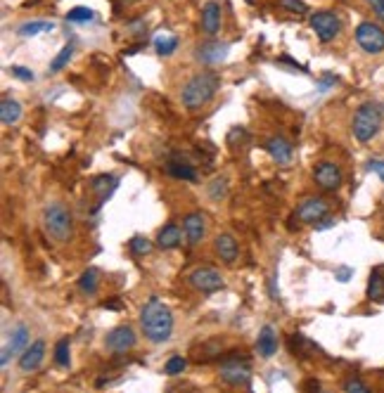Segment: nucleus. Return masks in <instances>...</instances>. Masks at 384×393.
<instances>
[{"label":"nucleus","instance_id":"obj_38","mask_svg":"<svg viewBox=\"0 0 384 393\" xmlns=\"http://www.w3.org/2000/svg\"><path fill=\"white\" fill-rule=\"evenodd\" d=\"M368 168L373 173H377V176L382 178V183H384V159H370L368 161Z\"/></svg>","mask_w":384,"mask_h":393},{"label":"nucleus","instance_id":"obj_39","mask_svg":"<svg viewBox=\"0 0 384 393\" xmlns=\"http://www.w3.org/2000/svg\"><path fill=\"white\" fill-rule=\"evenodd\" d=\"M351 275H354V270H351V268H337V270H334V277H337L339 282H349Z\"/></svg>","mask_w":384,"mask_h":393},{"label":"nucleus","instance_id":"obj_20","mask_svg":"<svg viewBox=\"0 0 384 393\" xmlns=\"http://www.w3.org/2000/svg\"><path fill=\"white\" fill-rule=\"evenodd\" d=\"M183 230L176 226V223H169V226H164L162 230L157 233V247L162 249V251H171V249H176L178 244L183 242Z\"/></svg>","mask_w":384,"mask_h":393},{"label":"nucleus","instance_id":"obj_41","mask_svg":"<svg viewBox=\"0 0 384 393\" xmlns=\"http://www.w3.org/2000/svg\"><path fill=\"white\" fill-rule=\"evenodd\" d=\"M123 5H135V3H140V0H121Z\"/></svg>","mask_w":384,"mask_h":393},{"label":"nucleus","instance_id":"obj_1","mask_svg":"<svg viewBox=\"0 0 384 393\" xmlns=\"http://www.w3.org/2000/svg\"><path fill=\"white\" fill-rule=\"evenodd\" d=\"M140 329L147 341L152 344H164L171 339L173 332V313L164 301L152 296L140 310Z\"/></svg>","mask_w":384,"mask_h":393},{"label":"nucleus","instance_id":"obj_22","mask_svg":"<svg viewBox=\"0 0 384 393\" xmlns=\"http://www.w3.org/2000/svg\"><path fill=\"white\" fill-rule=\"evenodd\" d=\"M116 183H119V178L107 176V173H104V176H97L95 180H92V183H90V190L97 195V202L104 204V202H107V199L111 197V192L116 190Z\"/></svg>","mask_w":384,"mask_h":393},{"label":"nucleus","instance_id":"obj_14","mask_svg":"<svg viewBox=\"0 0 384 393\" xmlns=\"http://www.w3.org/2000/svg\"><path fill=\"white\" fill-rule=\"evenodd\" d=\"M327 202L323 197H308L303 199V202L299 204V209H296V218H299L301 223H311V226H315V223L320 221V218L327 216Z\"/></svg>","mask_w":384,"mask_h":393},{"label":"nucleus","instance_id":"obj_31","mask_svg":"<svg viewBox=\"0 0 384 393\" xmlns=\"http://www.w3.org/2000/svg\"><path fill=\"white\" fill-rule=\"evenodd\" d=\"M92 20H95V12L90 8H71L67 12V22H71V24H88Z\"/></svg>","mask_w":384,"mask_h":393},{"label":"nucleus","instance_id":"obj_37","mask_svg":"<svg viewBox=\"0 0 384 393\" xmlns=\"http://www.w3.org/2000/svg\"><path fill=\"white\" fill-rule=\"evenodd\" d=\"M365 5H368V8L373 10V15L384 24V0H365Z\"/></svg>","mask_w":384,"mask_h":393},{"label":"nucleus","instance_id":"obj_18","mask_svg":"<svg viewBox=\"0 0 384 393\" xmlns=\"http://www.w3.org/2000/svg\"><path fill=\"white\" fill-rule=\"evenodd\" d=\"M214 251L223 263H235L238 256H240V247H238V242H235L233 235L223 233L214 240Z\"/></svg>","mask_w":384,"mask_h":393},{"label":"nucleus","instance_id":"obj_13","mask_svg":"<svg viewBox=\"0 0 384 393\" xmlns=\"http://www.w3.org/2000/svg\"><path fill=\"white\" fill-rule=\"evenodd\" d=\"M221 382L228 384V386H247L249 384V365L247 363H240V360H226V363L221 365Z\"/></svg>","mask_w":384,"mask_h":393},{"label":"nucleus","instance_id":"obj_10","mask_svg":"<svg viewBox=\"0 0 384 393\" xmlns=\"http://www.w3.org/2000/svg\"><path fill=\"white\" fill-rule=\"evenodd\" d=\"M135 344H138V336H135L133 327H128V324H119V327H114L107 334V339H104V348H107L109 353H116V355L133 351Z\"/></svg>","mask_w":384,"mask_h":393},{"label":"nucleus","instance_id":"obj_33","mask_svg":"<svg viewBox=\"0 0 384 393\" xmlns=\"http://www.w3.org/2000/svg\"><path fill=\"white\" fill-rule=\"evenodd\" d=\"M185 367H188V360L183 358V355H171L169 360H166L164 365V374H169V377H176V374H183Z\"/></svg>","mask_w":384,"mask_h":393},{"label":"nucleus","instance_id":"obj_30","mask_svg":"<svg viewBox=\"0 0 384 393\" xmlns=\"http://www.w3.org/2000/svg\"><path fill=\"white\" fill-rule=\"evenodd\" d=\"M128 249H131V254L133 256H147V254H152V249L154 244L147 237H142V235H135L131 242H128Z\"/></svg>","mask_w":384,"mask_h":393},{"label":"nucleus","instance_id":"obj_2","mask_svg":"<svg viewBox=\"0 0 384 393\" xmlns=\"http://www.w3.org/2000/svg\"><path fill=\"white\" fill-rule=\"evenodd\" d=\"M221 88V78L214 71H202L197 76H192L188 83L181 88V102L188 111H200L207 107L209 102L216 97V92Z\"/></svg>","mask_w":384,"mask_h":393},{"label":"nucleus","instance_id":"obj_25","mask_svg":"<svg viewBox=\"0 0 384 393\" xmlns=\"http://www.w3.org/2000/svg\"><path fill=\"white\" fill-rule=\"evenodd\" d=\"M55 24L53 22H43V20H34V22H27L22 24L20 29H17V34L22 36V39H34V36L39 34H46V31H53Z\"/></svg>","mask_w":384,"mask_h":393},{"label":"nucleus","instance_id":"obj_34","mask_svg":"<svg viewBox=\"0 0 384 393\" xmlns=\"http://www.w3.org/2000/svg\"><path fill=\"white\" fill-rule=\"evenodd\" d=\"M277 5H280L282 10L292 12V15H306L308 12V5L303 3V0H277Z\"/></svg>","mask_w":384,"mask_h":393},{"label":"nucleus","instance_id":"obj_6","mask_svg":"<svg viewBox=\"0 0 384 393\" xmlns=\"http://www.w3.org/2000/svg\"><path fill=\"white\" fill-rule=\"evenodd\" d=\"M354 39L358 48L368 55H382L384 53V29L375 22H361L354 31Z\"/></svg>","mask_w":384,"mask_h":393},{"label":"nucleus","instance_id":"obj_40","mask_svg":"<svg viewBox=\"0 0 384 393\" xmlns=\"http://www.w3.org/2000/svg\"><path fill=\"white\" fill-rule=\"evenodd\" d=\"M332 226H334V218L325 216V218H320V221L315 223V230H327V228H332Z\"/></svg>","mask_w":384,"mask_h":393},{"label":"nucleus","instance_id":"obj_12","mask_svg":"<svg viewBox=\"0 0 384 393\" xmlns=\"http://www.w3.org/2000/svg\"><path fill=\"white\" fill-rule=\"evenodd\" d=\"M228 50H231V46H228V43L207 41V43H202V46H197L195 57L200 60L202 64H207V67H219L221 62H226Z\"/></svg>","mask_w":384,"mask_h":393},{"label":"nucleus","instance_id":"obj_24","mask_svg":"<svg viewBox=\"0 0 384 393\" xmlns=\"http://www.w3.org/2000/svg\"><path fill=\"white\" fill-rule=\"evenodd\" d=\"M78 289H81V294L85 296H95L97 289H100V273H97L95 268L83 270L81 277H78Z\"/></svg>","mask_w":384,"mask_h":393},{"label":"nucleus","instance_id":"obj_9","mask_svg":"<svg viewBox=\"0 0 384 393\" xmlns=\"http://www.w3.org/2000/svg\"><path fill=\"white\" fill-rule=\"evenodd\" d=\"M313 180L320 190L334 192L342 187L344 176H342V168L334 164V161H320V164H315V168H313Z\"/></svg>","mask_w":384,"mask_h":393},{"label":"nucleus","instance_id":"obj_29","mask_svg":"<svg viewBox=\"0 0 384 393\" xmlns=\"http://www.w3.org/2000/svg\"><path fill=\"white\" fill-rule=\"evenodd\" d=\"M207 195L214 199V202H221V199L228 197V180L226 178H214L212 183L207 185Z\"/></svg>","mask_w":384,"mask_h":393},{"label":"nucleus","instance_id":"obj_11","mask_svg":"<svg viewBox=\"0 0 384 393\" xmlns=\"http://www.w3.org/2000/svg\"><path fill=\"white\" fill-rule=\"evenodd\" d=\"M43 360H46V341L36 339L24 348V353L20 355V372L22 374H34L41 370Z\"/></svg>","mask_w":384,"mask_h":393},{"label":"nucleus","instance_id":"obj_27","mask_svg":"<svg viewBox=\"0 0 384 393\" xmlns=\"http://www.w3.org/2000/svg\"><path fill=\"white\" fill-rule=\"evenodd\" d=\"M368 298L370 301H375V303H382L384 301V277L380 275V273H373L368 280Z\"/></svg>","mask_w":384,"mask_h":393},{"label":"nucleus","instance_id":"obj_21","mask_svg":"<svg viewBox=\"0 0 384 393\" xmlns=\"http://www.w3.org/2000/svg\"><path fill=\"white\" fill-rule=\"evenodd\" d=\"M22 114H24V109L17 99L5 97L3 102H0V121H3V126H17V123L22 121Z\"/></svg>","mask_w":384,"mask_h":393},{"label":"nucleus","instance_id":"obj_7","mask_svg":"<svg viewBox=\"0 0 384 393\" xmlns=\"http://www.w3.org/2000/svg\"><path fill=\"white\" fill-rule=\"evenodd\" d=\"M31 332H29V327L27 324H15V327L10 329L8 336H5V344H3V355H0V365H8L15 355H22L24 353V348H27L31 344Z\"/></svg>","mask_w":384,"mask_h":393},{"label":"nucleus","instance_id":"obj_32","mask_svg":"<svg viewBox=\"0 0 384 393\" xmlns=\"http://www.w3.org/2000/svg\"><path fill=\"white\" fill-rule=\"evenodd\" d=\"M69 339H60L55 344V365L57 367H69Z\"/></svg>","mask_w":384,"mask_h":393},{"label":"nucleus","instance_id":"obj_15","mask_svg":"<svg viewBox=\"0 0 384 393\" xmlns=\"http://www.w3.org/2000/svg\"><path fill=\"white\" fill-rule=\"evenodd\" d=\"M183 235L185 240H188V244H200L204 240V235H207V216L202 214V211H192L183 218Z\"/></svg>","mask_w":384,"mask_h":393},{"label":"nucleus","instance_id":"obj_17","mask_svg":"<svg viewBox=\"0 0 384 393\" xmlns=\"http://www.w3.org/2000/svg\"><path fill=\"white\" fill-rule=\"evenodd\" d=\"M277 329L273 327V324H263L261 332H259L256 336V353L261 355V358H273V355L277 353Z\"/></svg>","mask_w":384,"mask_h":393},{"label":"nucleus","instance_id":"obj_3","mask_svg":"<svg viewBox=\"0 0 384 393\" xmlns=\"http://www.w3.org/2000/svg\"><path fill=\"white\" fill-rule=\"evenodd\" d=\"M43 230L57 244H67L74 235V221L71 214L64 204L50 202L46 209H43Z\"/></svg>","mask_w":384,"mask_h":393},{"label":"nucleus","instance_id":"obj_19","mask_svg":"<svg viewBox=\"0 0 384 393\" xmlns=\"http://www.w3.org/2000/svg\"><path fill=\"white\" fill-rule=\"evenodd\" d=\"M202 31L207 36H216L221 29V5L216 0H209L202 8Z\"/></svg>","mask_w":384,"mask_h":393},{"label":"nucleus","instance_id":"obj_4","mask_svg":"<svg viewBox=\"0 0 384 393\" xmlns=\"http://www.w3.org/2000/svg\"><path fill=\"white\" fill-rule=\"evenodd\" d=\"M384 121V109L377 102H363L351 118V133L358 142H370L380 133Z\"/></svg>","mask_w":384,"mask_h":393},{"label":"nucleus","instance_id":"obj_28","mask_svg":"<svg viewBox=\"0 0 384 393\" xmlns=\"http://www.w3.org/2000/svg\"><path fill=\"white\" fill-rule=\"evenodd\" d=\"M71 57H74V46H71V43H67V46L57 53V57H55V60L50 62V71H53V74L62 71V69H64V67L71 62Z\"/></svg>","mask_w":384,"mask_h":393},{"label":"nucleus","instance_id":"obj_5","mask_svg":"<svg viewBox=\"0 0 384 393\" xmlns=\"http://www.w3.org/2000/svg\"><path fill=\"white\" fill-rule=\"evenodd\" d=\"M308 22H311V29L315 31V36H318L320 43H332L339 34H342V17L332 10L313 12V15L308 17Z\"/></svg>","mask_w":384,"mask_h":393},{"label":"nucleus","instance_id":"obj_23","mask_svg":"<svg viewBox=\"0 0 384 393\" xmlns=\"http://www.w3.org/2000/svg\"><path fill=\"white\" fill-rule=\"evenodd\" d=\"M166 173H169L171 178L188 180V183H195V180H197L195 166L188 164V161H176V159H171L169 164H166Z\"/></svg>","mask_w":384,"mask_h":393},{"label":"nucleus","instance_id":"obj_26","mask_svg":"<svg viewBox=\"0 0 384 393\" xmlns=\"http://www.w3.org/2000/svg\"><path fill=\"white\" fill-rule=\"evenodd\" d=\"M176 48H178V39L171 34V31H166V34H162L157 41H154V50H157V55H162V57L173 55L176 53Z\"/></svg>","mask_w":384,"mask_h":393},{"label":"nucleus","instance_id":"obj_8","mask_svg":"<svg viewBox=\"0 0 384 393\" xmlns=\"http://www.w3.org/2000/svg\"><path fill=\"white\" fill-rule=\"evenodd\" d=\"M188 282L190 287H195L197 291H202V294H214V291L223 289V275L216 268H195V270L188 275Z\"/></svg>","mask_w":384,"mask_h":393},{"label":"nucleus","instance_id":"obj_36","mask_svg":"<svg viewBox=\"0 0 384 393\" xmlns=\"http://www.w3.org/2000/svg\"><path fill=\"white\" fill-rule=\"evenodd\" d=\"M10 74L15 78H20V81H24V83H31V81H34L36 76H34V71H29L27 67H10Z\"/></svg>","mask_w":384,"mask_h":393},{"label":"nucleus","instance_id":"obj_16","mask_svg":"<svg viewBox=\"0 0 384 393\" xmlns=\"http://www.w3.org/2000/svg\"><path fill=\"white\" fill-rule=\"evenodd\" d=\"M266 152H268V157L273 159L277 166H287L294 157V147L289 145V140L280 138V135H275V138H270L266 142Z\"/></svg>","mask_w":384,"mask_h":393},{"label":"nucleus","instance_id":"obj_35","mask_svg":"<svg viewBox=\"0 0 384 393\" xmlns=\"http://www.w3.org/2000/svg\"><path fill=\"white\" fill-rule=\"evenodd\" d=\"M342 389L346 393H365V391H368V384L361 382V379H356V377H351V379H346Z\"/></svg>","mask_w":384,"mask_h":393}]
</instances>
